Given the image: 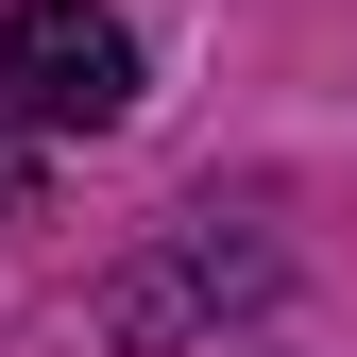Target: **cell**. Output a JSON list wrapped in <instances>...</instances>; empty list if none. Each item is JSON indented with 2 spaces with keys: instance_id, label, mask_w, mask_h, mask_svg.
Instances as JSON below:
<instances>
[{
  "instance_id": "cell-1",
  "label": "cell",
  "mask_w": 357,
  "mask_h": 357,
  "mask_svg": "<svg viewBox=\"0 0 357 357\" xmlns=\"http://www.w3.org/2000/svg\"><path fill=\"white\" fill-rule=\"evenodd\" d=\"M0 102H17L34 137H119V119H137V34H119L102 0H17V17H0Z\"/></svg>"
},
{
  "instance_id": "cell-2",
  "label": "cell",
  "mask_w": 357,
  "mask_h": 357,
  "mask_svg": "<svg viewBox=\"0 0 357 357\" xmlns=\"http://www.w3.org/2000/svg\"><path fill=\"white\" fill-rule=\"evenodd\" d=\"M255 289H273V255H255V238H170L153 273L102 289V340L153 357V340H188V324H221V306H255Z\"/></svg>"
},
{
  "instance_id": "cell-3",
  "label": "cell",
  "mask_w": 357,
  "mask_h": 357,
  "mask_svg": "<svg viewBox=\"0 0 357 357\" xmlns=\"http://www.w3.org/2000/svg\"><path fill=\"white\" fill-rule=\"evenodd\" d=\"M0 204H17V153H0Z\"/></svg>"
}]
</instances>
